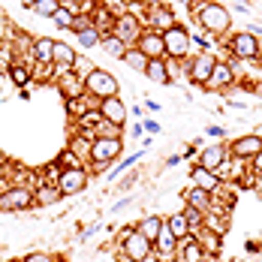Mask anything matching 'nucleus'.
<instances>
[{"mask_svg": "<svg viewBox=\"0 0 262 262\" xmlns=\"http://www.w3.org/2000/svg\"><path fill=\"white\" fill-rule=\"evenodd\" d=\"M235 81L238 79H235V73H232V67H229V60H217L208 81H205V88L208 91H223V88H232Z\"/></svg>", "mask_w": 262, "mask_h": 262, "instance_id": "14", "label": "nucleus"}, {"mask_svg": "<svg viewBox=\"0 0 262 262\" xmlns=\"http://www.w3.org/2000/svg\"><path fill=\"white\" fill-rule=\"evenodd\" d=\"M54 262H70V259H54Z\"/></svg>", "mask_w": 262, "mask_h": 262, "instance_id": "50", "label": "nucleus"}, {"mask_svg": "<svg viewBox=\"0 0 262 262\" xmlns=\"http://www.w3.org/2000/svg\"><path fill=\"white\" fill-rule=\"evenodd\" d=\"M100 49H103L108 57H124V52H127V42L124 39H118L115 33H103V39H100Z\"/></svg>", "mask_w": 262, "mask_h": 262, "instance_id": "28", "label": "nucleus"}, {"mask_svg": "<svg viewBox=\"0 0 262 262\" xmlns=\"http://www.w3.org/2000/svg\"><path fill=\"white\" fill-rule=\"evenodd\" d=\"M84 94H91V97H97V100H105V97H118L121 94V81L115 79L108 70L103 67H94L88 76H84Z\"/></svg>", "mask_w": 262, "mask_h": 262, "instance_id": "2", "label": "nucleus"}, {"mask_svg": "<svg viewBox=\"0 0 262 262\" xmlns=\"http://www.w3.org/2000/svg\"><path fill=\"white\" fill-rule=\"evenodd\" d=\"M214 63H217V57H214L211 52H199L193 60H187V79L193 81V84H199V88H205V81H208Z\"/></svg>", "mask_w": 262, "mask_h": 262, "instance_id": "10", "label": "nucleus"}, {"mask_svg": "<svg viewBox=\"0 0 262 262\" xmlns=\"http://www.w3.org/2000/svg\"><path fill=\"white\" fill-rule=\"evenodd\" d=\"M175 25V18H172V9L169 6H163V3H151V12H148V27H154V30H166V27Z\"/></svg>", "mask_w": 262, "mask_h": 262, "instance_id": "20", "label": "nucleus"}, {"mask_svg": "<svg viewBox=\"0 0 262 262\" xmlns=\"http://www.w3.org/2000/svg\"><path fill=\"white\" fill-rule=\"evenodd\" d=\"M163 42H166V60H187L190 57V30L184 25H172L163 30Z\"/></svg>", "mask_w": 262, "mask_h": 262, "instance_id": "4", "label": "nucleus"}, {"mask_svg": "<svg viewBox=\"0 0 262 262\" xmlns=\"http://www.w3.org/2000/svg\"><path fill=\"white\" fill-rule=\"evenodd\" d=\"M259 151H262V136H259V133H247V136H238L235 142L229 145V154H232V157H238V160H247V163L256 157Z\"/></svg>", "mask_w": 262, "mask_h": 262, "instance_id": "12", "label": "nucleus"}, {"mask_svg": "<svg viewBox=\"0 0 262 262\" xmlns=\"http://www.w3.org/2000/svg\"><path fill=\"white\" fill-rule=\"evenodd\" d=\"M30 60L33 63H54V39H49V36H33Z\"/></svg>", "mask_w": 262, "mask_h": 262, "instance_id": "19", "label": "nucleus"}, {"mask_svg": "<svg viewBox=\"0 0 262 262\" xmlns=\"http://www.w3.org/2000/svg\"><path fill=\"white\" fill-rule=\"evenodd\" d=\"M18 3H21L25 9H33V3H36V0H18Z\"/></svg>", "mask_w": 262, "mask_h": 262, "instance_id": "49", "label": "nucleus"}, {"mask_svg": "<svg viewBox=\"0 0 262 262\" xmlns=\"http://www.w3.org/2000/svg\"><path fill=\"white\" fill-rule=\"evenodd\" d=\"M196 25L202 27L211 36H223L229 25H232V15L223 3H214V0H202V6L196 9Z\"/></svg>", "mask_w": 262, "mask_h": 262, "instance_id": "1", "label": "nucleus"}, {"mask_svg": "<svg viewBox=\"0 0 262 262\" xmlns=\"http://www.w3.org/2000/svg\"><path fill=\"white\" fill-rule=\"evenodd\" d=\"M193 235L199 238V244H202V250L205 253H214V250H220V232H214V229H196Z\"/></svg>", "mask_w": 262, "mask_h": 262, "instance_id": "30", "label": "nucleus"}, {"mask_svg": "<svg viewBox=\"0 0 262 262\" xmlns=\"http://www.w3.org/2000/svg\"><path fill=\"white\" fill-rule=\"evenodd\" d=\"M57 166H60V169H73V166H84V163H81V157L73 151V148H67V151H60Z\"/></svg>", "mask_w": 262, "mask_h": 262, "instance_id": "38", "label": "nucleus"}, {"mask_svg": "<svg viewBox=\"0 0 262 262\" xmlns=\"http://www.w3.org/2000/svg\"><path fill=\"white\" fill-rule=\"evenodd\" d=\"M21 262H54L52 253H42V250H33V253H27Z\"/></svg>", "mask_w": 262, "mask_h": 262, "instance_id": "43", "label": "nucleus"}, {"mask_svg": "<svg viewBox=\"0 0 262 262\" xmlns=\"http://www.w3.org/2000/svg\"><path fill=\"white\" fill-rule=\"evenodd\" d=\"M205 133H208V136H214V139H223V127H217V124H211Z\"/></svg>", "mask_w": 262, "mask_h": 262, "instance_id": "46", "label": "nucleus"}, {"mask_svg": "<svg viewBox=\"0 0 262 262\" xmlns=\"http://www.w3.org/2000/svg\"><path fill=\"white\" fill-rule=\"evenodd\" d=\"M94 15V27L100 30V33H112V27H115V15L105 9V6H97V12H91Z\"/></svg>", "mask_w": 262, "mask_h": 262, "instance_id": "33", "label": "nucleus"}, {"mask_svg": "<svg viewBox=\"0 0 262 262\" xmlns=\"http://www.w3.org/2000/svg\"><path fill=\"white\" fill-rule=\"evenodd\" d=\"M145 76L154 81V84H169V81H172V73H169V60H166V57L148 60V67H145Z\"/></svg>", "mask_w": 262, "mask_h": 262, "instance_id": "23", "label": "nucleus"}, {"mask_svg": "<svg viewBox=\"0 0 262 262\" xmlns=\"http://www.w3.org/2000/svg\"><path fill=\"white\" fill-rule=\"evenodd\" d=\"M145 130L148 133H160V124L157 121H145Z\"/></svg>", "mask_w": 262, "mask_h": 262, "instance_id": "47", "label": "nucleus"}, {"mask_svg": "<svg viewBox=\"0 0 262 262\" xmlns=\"http://www.w3.org/2000/svg\"><path fill=\"white\" fill-rule=\"evenodd\" d=\"M175 259H178V262H202V259H205V250H202L199 238L193 235V232L178 241V253H175Z\"/></svg>", "mask_w": 262, "mask_h": 262, "instance_id": "15", "label": "nucleus"}, {"mask_svg": "<svg viewBox=\"0 0 262 262\" xmlns=\"http://www.w3.org/2000/svg\"><path fill=\"white\" fill-rule=\"evenodd\" d=\"M130 202H133V199H130V196H127V199H121V202H115V208H112V211H121V208H127Z\"/></svg>", "mask_w": 262, "mask_h": 262, "instance_id": "48", "label": "nucleus"}, {"mask_svg": "<svg viewBox=\"0 0 262 262\" xmlns=\"http://www.w3.org/2000/svg\"><path fill=\"white\" fill-rule=\"evenodd\" d=\"M33 196H36V205H57L63 199V193L57 190V184H39V187H33Z\"/></svg>", "mask_w": 262, "mask_h": 262, "instance_id": "25", "label": "nucleus"}, {"mask_svg": "<svg viewBox=\"0 0 262 262\" xmlns=\"http://www.w3.org/2000/svg\"><path fill=\"white\" fill-rule=\"evenodd\" d=\"M190 178H193V187H202V190H208L211 196L220 190V181H217V175L211 172V169H202V166H193L190 169Z\"/></svg>", "mask_w": 262, "mask_h": 262, "instance_id": "21", "label": "nucleus"}, {"mask_svg": "<svg viewBox=\"0 0 262 262\" xmlns=\"http://www.w3.org/2000/svg\"><path fill=\"white\" fill-rule=\"evenodd\" d=\"M121 244H124V253L130 262H148L154 256V241H148L139 229H127L121 235Z\"/></svg>", "mask_w": 262, "mask_h": 262, "instance_id": "6", "label": "nucleus"}, {"mask_svg": "<svg viewBox=\"0 0 262 262\" xmlns=\"http://www.w3.org/2000/svg\"><path fill=\"white\" fill-rule=\"evenodd\" d=\"M124 154V139H108V136H94L91 139V154L88 166H108L112 160Z\"/></svg>", "mask_w": 262, "mask_h": 262, "instance_id": "3", "label": "nucleus"}, {"mask_svg": "<svg viewBox=\"0 0 262 262\" xmlns=\"http://www.w3.org/2000/svg\"><path fill=\"white\" fill-rule=\"evenodd\" d=\"M247 169L253 172V178H259V181H262V151H259L253 160H250V163H247Z\"/></svg>", "mask_w": 262, "mask_h": 262, "instance_id": "44", "label": "nucleus"}, {"mask_svg": "<svg viewBox=\"0 0 262 262\" xmlns=\"http://www.w3.org/2000/svg\"><path fill=\"white\" fill-rule=\"evenodd\" d=\"M154 253H157L160 259H175V253H178V238L169 232V226H166V223H163L160 235L154 238Z\"/></svg>", "mask_w": 262, "mask_h": 262, "instance_id": "17", "label": "nucleus"}, {"mask_svg": "<svg viewBox=\"0 0 262 262\" xmlns=\"http://www.w3.org/2000/svg\"><path fill=\"white\" fill-rule=\"evenodd\" d=\"M94 27V15H88V12H79L76 18H73V33H81V30H91Z\"/></svg>", "mask_w": 262, "mask_h": 262, "instance_id": "41", "label": "nucleus"}, {"mask_svg": "<svg viewBox=\"0 0 262 262\" xmlns=\"http://www.w3.org/2000/svg\"><path fill=\"white\" fill-rule=\"evenodd\" d=\"M181 214L187 217V223H190V232L202 229V223H205V211L193 208V205H184V211H181Z\"/></svg>", "mask_w": 262, "mask_h": 262, "instance_id": "35", "label": "nucleus"}, {"mask_svg": "<svg viewBox=\"0 0 262 262\" xmlns=\"http://www.w3.org/2000/svg\"><path fill=\"white\" fill-rule=\"evenodd\" d=\"M76 124H79V130H81V133L94 136V130L103 124V112H100V108H88V112H81L79 118H76Z\"/></svg>", "mask_w": 262, "mask_h": 262, "instance_id": "26", "label": "nucleus"}, {"mask_svg": "<svg viewBox=\"0 0 262 262\" xmlns=\"http://www.w3.org/2000/svg\"><path fill=\"white\" fill-rule=\"evenodd\" d=\"M91 181V172H88V166H73V169H60V175H57V190L63 193V196H76V193H84V187Z\"/></svg>", "mask_w": 262, "mask_h": 262, "instance_id": "7", "label": "nucleus"}, {"mask_svg": "<svg viewBox=\"0 0 262 262\" xmlns=\"http://www.w3.org/2000/svg\"><path fill=\"white\" fill-rule=\"evenodd\" d=\"M121 130L124 127H118V124H112V121H105L103 118V124L94 130V136H108V139H121Z\"/></svg>", "mask_w": 262, "mask_h": 262, "instance_id": "40", "label": "nucleus"}, {"mask_svg": "<svg viewBox=\"0 0 262 262\" xmlns=\"http://www.w3.org/2000/svg\"><path fill=\"white\" fill-rule=\"evenodd\" d=\"M229 52H232V57H238V60H256L262 54L259 36L250 33V30H241V33H235V36L229 39Z\"/></svg>", "mask_w": 262, "mask_h": 262, "instance_id": "8", "label": "nucleus"}, {"mask_svg": "<svg viewBox=\"0 0 262 262\" xmlns=\"http://www.w3.org/2000/svg\"><path fill=\"white\" fill-rule=\"evenodd\" d=\"M250 169H247V160H238V157H229L223 160L217 169H214V175H217V181L226 184V181H244V175H247Z\"/></svg>", "mask_w": 262, "mask_h": 262, "instance_id": "13", "label": "nucleus"}, {"mask_svg": "<svg viewBox=\"0 0 262 262\" xmlns=\"http://www.w3.org/2000/svg\"><path fill=\"white\" fill-rule=\"evenodd\" d=\"M184 202L193 205V208H199V211H205V214L214 208V196H211L208 190H202V187H190V190L184 193Z\"/></svg>", "mask_w": 262, "mask_h": 262, "instance_id": "22", "label": "nucleus"}, {"mask_svg": "<svg viewBox=\"0 0 262 262\" xmlns=\"http://www.w3.org/2000/svg\"><path fill=\"white\" fill-rule=\"evenodd\" d=\"M163 223H166L163 217H142V220L136 223V229L148 238V241H154V238L160 235V229H163Z\"/></svg>", "mask_w": 262, "mask_h": 262, "instance_id": "29", "label": "nucleus"}, {"mask_svg": "<svg viewBox=\"0 0 262 262\" xmlns=\"http://www.w3.org/2000/svg\"><path fill=\"white\" fill-rule=\"evenodd\" d=\"M142 30H145V25H142L133 12H121V15H115V27H112V33H115L118 39H124L127 46H136V42H139Z\"/></svg>", "mask_w": 262, "mask_h": 262, "instance_id": "9", "label": "nucleus"}, {"mask_svg": "<svg viewBox=\"0 0 262 262\" xmlns=\"http://www.w3.org/2000/svg\"><path fill=\"white\" fill-rule=\"evenodd\" d=\"M30 208H36L33 187H27V184H9L0 193V211H30Z\"/></svg>", "mask_w": 262, "mask_h": 262, "instance_id": "5", "label": "nucleus"}, {"mask_svg": "<svg viewBox=\"0 0 262 262\" xmlns=\"http://www.w3.org/2000/svg\"><path fill=\"white\" fill-rule=\"evenodd\" d=\"M190 42H196L202 52H208V39H205V36H199V33H190Z\"/></svg>", "mask_w": 262, "mask_h": 262, "instance_id": "45", "label": "nucleus"}, {"mask_svg": "<svg viewBox=\"0 0 262 262\" xmlns=\"http://www.w3.org/2000/svg\"><path fill=\"white\" fill-rule=\"evenodd\" d=\"M136 49H142L148 60H157V57H166V42H163V30H154V27H145Z\"/></svg>", "mask_w": 262, "mask_h": 262, "instance_id": "11", "label": "nucleus"}, {"mask_svg": "<svg viewBox=\"0 0 262 262\" xmlns=\"http://www.w3.org/2000/svg\"><path fill=\"white\" fill-rule=\"evenodd\" d=\"M76 57H79V52H76L70 42H57V39H54V63H67V67H73Z\"/></svg>", "mask_w": 262, "mask_h": 262, "instance_id": "31", "label": "nucleus"}, {"mask_svg": "<svg viewBox=\"0 0 262 262\" xmlns=\"http://www.w3.org/2000/svg\"><path fill=\"white\" fill-rule=\"evenodd\" d=\"M57 9H60V0H36V3H33V12H36L39 18H52Z\"/></svg>", "mask_w": 262, "mask_h": 262, "instance_id": "36", "label": "nucleus"}, {"mask_svg": "<svg viewBox=\"0 0 262 262\" xmlns=\"http://www.w3.org/2000/svg\"><path fill=\"white\" fill-rule=\"evenodd\" d=\"M91 70H94V63H91L88 57H81V54H79V57H76V63H73V73H76L81 81H84V76H88Z\"/></svg>", "mask_w": 262, "mask_h": 262, "instance_id": "42", "label": "nucleus"}, {"mask_svg": "<svg viewBox=\"0 0 262 262\" xmlns=\"http://www.w3.org/2000/svg\"><path fill=\"white\" fill-rule=\"evenodd\" d=\"M142 154H145V148H142V151H136L133 157H124L121 163H118V166H115V169H112V172H108V175H105V178H108V181H115V178H118V175H121V172H124L127 166H133V163H136V160L142 157Z\"/></svg>", "mask_w": 262, "mask_h": 262, "instance_id": "39", "label": "nucleus"}, {"mask_svg": "<svg viewBox=\"0 0 262 262\" xmlns=\"http://www.w3.org/2000/svg\"><path fill=\"white\" fill-rule=\"evenodd\" d=\"M226 157H229V145H205V148H202V154H199V166L214 172V169H217Z\"/></svg>", "mask_w": 262, "mask_h": 262, "instance_id": "18", "label": "nucleus"}, {"mask_svg": "<svg viewBox=\"0 0 262 262\" xmlns=\"http://www.w3.org/2000/svg\"><path fill=\"white\" fill-rule=\"evenodd\" d=\"M100 112H103L105 121H112L118 127L127 124V105H124L121 97H105V100H100Z\"/></svg>", "mask_w": 262, "mask_h": 262, "instance_id": "16", "label": "nucleus"}, {"mask_svg": "<svg viewBox=\"0 0 262 262\" xmlns=\"http://www.w3.org/2000/svg\"><path fill=\"white\" fill-rule=\"evenodd\" d=\"M76 36H79V46H81V49H100V39H103V33H100L97 27L81 30V33H76Z\"/></svg>", "mask_w": 262, "mask_h": 262, "instance_id": "34", "label": "nucleus"}, {"mask_svg": "<svg viewBox=\"0 0 262 262\" xmlns=\"http://www.w3.org/2000/svg\"><path fill=\"white\" fill-rule=\"evenodd\" d=\"M166 226H169V232L178 238V241L190 235V223H187V217H184L181 211H178V214H172V217L166 220Z\"/></svg>", "mask_w": 262, "mask_h": 262, "instance_id": "32", "label": "nucleus"}, {"mask_svg": "<svg viewBox=\"0 0 262 262\" xmlns=\"http://www.w3.org/2000/svg\"><path fill=\"white\" fill-rule=\"evenodd\" d=\"M121 60L130 67L133 73H142V76H145L148 57H145V52H142V49H136V46H127V52H124V57H121Z\"/></svg>", "mask_w": 262, "mask_h": 262, "instance_id": "27", "label": "nucleus"}, {"mask_svg": "<svg viewBox=\"0 0 262 262\" xmlns=\"http://www.w3.org/2000/svg\"><path fill=\"white\" fill-rule=\"evenodd\" d=\"M73 18H76V15H73L70 9H63V6H60V9L54 12V15L49 18V21H52L54 27H60V30H70V27H73Z\"/></svg>", "mask_w": 262, "mask_h": 262, "instance_id": "37", "label": "nucleus"}, {"mask_svg": "<svg viewBox=\"0 0 262 262\" xmlns=\"http://www.w3.org/2000/svg\"><path fill=\"white\" fill-rule=\"evenodd\" d=\"M6 76H9V81H12V84L25 88V84H30V81H33V70H30V63H25V60H12V63L6 67Z\"/></svg>", "mask_w": 262, "mask_h": 262, "instance_id": "24", "label": "nucleus"}, {"mask_svg": "<svg viewBox=\"0 0 262 262\" xmlns=\"http://www.w3.org/2000/svg\"><path fill=\"white\" fill-rule=\"evenodd\" d=\"M259 57H262V54H259Z\"/></svg>", "mask_w": 262, "mask_h": 262, "instance_id": "51", "label": "nucleus"}]
</instances>
